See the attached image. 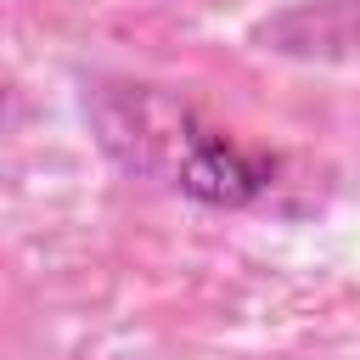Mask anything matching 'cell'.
Wrapping results in <instances>:
<instances>
[{
	"label": "cell",
	"mask_w": 360,
	"mask_h": 360,
	"mask_svg": "<svg viewBox=\"0 0 360 360\" xmlns=\"http://www.w3.org/2000/svg\"><path fill=\"white\" fill-rule=\"evenodd\" d=\"M101 141L146 174H163L174 191L214 202V208H248L276 186V163L236 146L231 135L197 124L186 107H169L158 96H124L118 112L101 118Z\"/></svg>",
	"instance_id": "obj_1"
}]
</instances>
